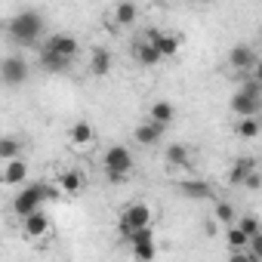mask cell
<instances>
[{
    "label": "cell",
    "instance_id": "cell-1",
    "mask_svg": "<svg viewBox=\"0 0 262 262\" xmlns=\"http://www.w3.org/2000/svg\"><path fill=\"white\" fill-rule=\"evenodd\" d=\"M7 31H10V40H13V43H19V47H34V43L43 37L47 22H43V16H40L37 10H22V13H16V16L10 19Z\"/></svg>",
    "mask_w": 262,
    "mask_h": 262
},
{
    "label": "cell",
    "instance_id": "cell-2",
    "mask_svg": "<svg viewBox=\"0 0 262 262\" xmlns=\"http://www.w3.org/2000/svg\"><path fill=\"white\" fill-rule=\"evenodd\" d=\"M133 167H136V161H133V151L126 145H111L105 151V158H102V170H105L108 182H114V185L126 182L129 173H133Z\"/></svg>",
    "mask_w": 262,
    "mask_h": 262
},
{
    "label": "cell",
    "instance_id": "cell-3",
    "mask_svg": "<svg viewBox=\"0 0 262 262\" xmlns=\"http://www.w3.org/2000/svg\"><path fill=\"white\" fill-rule=\"evenodd\" d=\"M155 222V210L145 204V201H133V204H126L123 213H120V234L126 231H133V228H142V225H151Z\"/></svg>",
    "mask_w": 262,
    "mask_h": 262
},
{
    "label": "cell",
    "instance_id": "cell-4",
    "mask_svg": "<svg viewBox=\"0 0 262 262\" xmlns=\"http://www.w3.org/2000/svg\"><path fill=\"white\" fill-rule=\"evenodd\" d=\"M28 77H31L28 59H22V56L0 59V80H4L7 86H22V83H28Z\"/></svg>",
    "mask_w": 262,
    "mask_h": 262
},
{
    "label": "cell",
    "instance_id": "cell-5",
    "mask_svg": "<svg viewBox=\"0 0 262 262\" xmlns=\"http://www.w3.org/2000/svg\"><path fill=\"white\" fill-rule=\"evenodd\" d=\"M43 204H47V198H43V182H34V185L22 188V191L16 194L13 213H16V216H28L31 210H40Z\"/></svg>",
    "mask_w": 262,
    "mask_h": 262
},
{
    "label": "cell",
    "instance_id": "cell-6",
    "mask_svg": "<svg viewBox=\"0 0 262 262\" xmlns=\"http://www.w3.org/2000/svg\"><path fill=\"white\" fill-rule=\"evenodd\" d=\"M145 37L151 40V47L161 53V59H173L179 50H182V34H173V31H158V28H151V31H145Z\"/></svg>",
    "mask_w": 262,
    "mask_h": 262
},
{
    "label": "cell",
    "instance_id": "cell-7",
    "mask_svg": "<svg viewBox=\"0 0 262 262\" xmlns=\"http://www.w3.org/2000/svg\"><path fill=\"white\" fill-rule=\"evenodd\" d=\"M256 65H259V56L250 43H234L228 50V68H234L237 74H250Z\"/></svg>",
    "mask_w": 262,
    "mask_h": 262
},
{
    "label": "cell",
    "instance_id": "cell-8",
    "mask_svg": "<svg viewBox=\"0 0 262 262\" xmlns=\"http://www.w3.org/2000/svg\"><path fill=\"white\" fill-rule=\"evenodd\" d=\"M43 50H50V53H59V56H65V59H77V53H80V40L74 37V34H50L47 40H43Z\"/></svg>",
    "mask_w": 262,
    "mask_h": 262
},
{
    "label": "cell",
    "instance_id": "cell-9",
    "mask_svg": "<svg viewBox=\"0 0 262 262\" xmlns=\"http://www.w3.org/2000/svg\"><path fill=\"white\" fill-rule=\"evenodd\" d=\"M50 228H53V222H50V216L43 213V207H40V210H31L28 216H22V231H25V237H31V241L47 237Z\"/></svg>",
    "mask_w": 262,
    "mask_h": 262
},
{
    "label": "cell",
    "instance_id": "cell-10",
    "mask_svg": "<svg viewBox=\"0 0 262 262\" xmlns=\"http://www.w3.org/2000/svg\"><path fill=\"white\" fill-rule=\"evenodd\" d=\"M164 136H167V126L158 123V120H145V123H139V126L133 129V142L142 145V148H155Z\"/></svg>",
    "mask_w": 262,
    "mask_h": 262
},
{
    "label": "cell",
    "instance_id": "cell-11",
    "mask_svg": "<svg viewBox=\"0 0 262 262\" xmlns=\"http://www.w3.org/2000/svg\"><path fill=\"white\" fill-rule=\"evenodd\" d=\"M0 182L4 185H25L28 182V164L25 158H13V161H4L0 164Z\"/></svg>",
    "mask_w": 262,
    "mask_h": 262
},
{
    "label": "cell",
    "instance_id": "cell-12",
    "mask_svg": "<svg viewBox=\"0 0 262 262\" xmlns=\"http://www.w3.org/2000/svg\"><path fill=\"white\" fill-rule=\"evenodd\" d=\"M191 158H194V151L188 145H182V142H170L164 148V164L170 170H188L191 167Z\"/></svg>",
    "mask_w": 262,
    "mask_h": 262
},
{
    "label": "cell",
    "instance_id": "cell-13",
    "mask_svg": "<svg viewBox=\"0 0 262 262\" xmlns=\"http://www.w3.org/2000/svg\"><path fill=\"white\" fill-rule=\"evenodd\" d=\"M68 142H71V148H77V151L93 148V142H96V129H93V123H90V120L71 123V129H68Z\"/></svg>",
    "mask_w": 262,
    "mask_h": 262
},
{
    "label": "cell",
    "instance_id": "cell-14",
    "mask_svg": "<svg viewBox=\"0 0 262 262\" xmlns=\"http://www.w3.org/2000/svg\"><path fill=\"white\" fill-rule=\"evenodd\" d=\"M133 59H136V65H142V68H155V65L164 62L161 53L151 47L148 37H136V40H133Z\"/></svg>",
    "mask_w": 262,
    "mask_h": 262
},
{
    "label": "cell",
    "instance_id": "cell-15",
    "mask_svg": "<svg viewBox=\"0 0 262 262\" xmlns=\"http://www.w3.org/2000/svg\"><path fill=\"white\" fill-rule=\"evenodd\" d=\"M111 19L117 28H129V25H136L139 19V7L133 4V0H117L114 10H111Z\"/></svg>",
    "mask_w": 262,
    "mask_h": 262
},
{
    "label": "cell",
    "instance_id": "cell-16",
    "mask_svg": "<svg viewBox=\"0 0 262 262\" xmlns=\"http://www.w3.org/2000/svg\"><path fill=\"white\" fill-rule=\"evenodd\" d=\"M228 108L237 114V117H250V114H259L262 111V99H256V96H247V93H234L231 96V102H228Z\"/></svg>",
    "mask_w": 262,
    "mask_h": 262
},
{
    "label": "cell",
    "instance_id": "cell-17",
    "mask_svg": "<svg viewBox=\"0 0 262 262\" xmlns=\"http://www.w3.org/2000/svg\"><path fill=\"white\" fill-rule=\"evenodd\" d=\"M179 194L188 198V201H210L213 198V188L204 179H182L179 182Z\"/></svg>",
    "mask_w": 262,
    "mask_h": 262
},
{
    "label": "cell",
    "instance_id": "cell-18",
    "mask_svg": "<svg viewBox=\"0 0 262 262\" xmlns=\"http://www.w3.org/2000/svg\"><path fill=\"white\" fill-rule=\"evenodd\" d=\"M37 65H40V71H47V74H65V71L71 68V59H65V56L50 53V50L40 47V59H37Z\"/></svg>",
    "mask_w": 262,
    "mask_h": 262
},
{
    "label": "cell",
    "instance_id": "cell-19",
    "mask_svg": "<svg viewBox=\"0 0 262 262\" xmlns=\"http://www.w3.org/2000/svg\"><path fill=\"white\" fill-rule=\"evenodd\" d=\"M111 65H114V59H111V53H108L105 47H96V50L90 53V74H93V77L111 74Z\"/></svg>",
    "mask_w": 262,
    "mask_h": 262
},
{
    "label": "cell",
    "instance_id": "cell-20",
    "mask_svg": "<svg viewBox=\"0 0 262 262\" xmlns=\"http://www.w3.org/2000/svg\"><path fill=\"white\" fill-rule=\"evenodd\" d=\"M59 188H62V198H77L80 191H83V173H77V170H65L62 176H59V182H56Z\"/></svg>",
    "mask_w": 262,
    "mask_h": 262
},
{
    "label": "cell",
    "instance_id": "cell-21",
    "mask_svg": "<svg viewBox=\"0 0 262 262\" xmlns=\"http://www.w3.org/2000/svg\"><path fill=\"white\" fill-rule=\"evenodd\" d=\"M148 120H158V123L170 126V123L176 120V105H173V102H167V99H158V102L148 108Z\"/></svg>",
    "mask_w": 262,
    "mask_h": 262
},
{
    "label": "cell",
    "instance_id": "cell-22",
    "mask_svg": "<svg viewBox=\"0 0 262 262\" xmlns=\"http://www.w3.org/2000/svg\"><path fill=\"white\" fill-rule=\"evenodd\" d=\"M250 170H256V158H237V161L231 164V170H228V185L241 188V182H244V176H247Z\"/></svg>",
    "mask_w": 262,
    "mask_h": 262
},
{
    "label": "cell",
    "instance_id": "cell-23",
    "mask_svg": "<svg viewBox=\"0 0 262 262\" xmlns=\"http://www.w3.org/2000/svg\"><path fill=\"white\" fill-rule=\"evenodd\" d=\"M22 151H25V142L19 136H0V164L13 161V158H22Z\"/></svg>",
    "mask_w": 262,
    "mask_h": 262
},
{
    "label": "cell",
    "instance_id": "cell-24",
    "mask_svg": "<svg viewBox=\"0 0 262 262\" xmlns=\"http://www.w3.org/2000/svg\"><path fill=\"white\" fill-rule=\"evenodd\" d=\"M234 136H237V139H256V136H259V120H256V114L237 117V123H234Z\"/></svg>",
    "mask_w": 262,
    "mask_h": 262
},
{
    "label": "cell",
    "instance_id": "cell-25",
    "mask_svg": "<svg viewBox=\"0 0 262 262\" xmlns=\"http://www.w3.org/2000/svg\"><path fill=\"white\" fill-rule=\"evenodd\" d=\"M213 219H216V222H225V225H231V222L237 219V210H234V204H228V201H216V204H213Z\"/></svg>",
    "mask_w": 262,
    "mask_h": 262
},
{
    "label": "cell",
    "instance_id": "cell-26",
    "mask_svg": "<svg viewBox=\"0 0 262 262\" xmlns=\"http://www.w3.org/2000/svg\"><path fill=\"white\" fill-rule=\"evenodd\" d=\"M225 244H228L231 250H244V247H247V234L231 222V225H228V231H225Z\"/></svg>",
    "mask_w": 262,
    "mask_h": 262
},
{
    "label": "cell",
    "instance_id": "cell-27",
    "mask_svg": "<svg viewBox=\"0 0 262 262\" xmlns=\"http://www.w3.org/2000/svg\"><path fill=\"white\" fill-rule=\"evenodd\" d=\"M129 247H133V256H136V259H142V262H148V259H155V256H158V247H155V241L129 244Z\"/></svg>",
    "mask_w": 262,
    "mask_h": 262
},
{
    "label": "cell",
    "instance_id": "cell-28",
    "mask_svg": "<svg viewBox=\"0 0 262 262\" xmlns=\"http://www.w3.org/2000/svg\"><path fill=\"white\" fill-rule=\"evenodd\" d=\"M234 225H237L247 237H250V234H256V231H262V225H259V219H256L253 213H250V216H237V219H234Z\"/></svg>",
    "mask_w": 262,
    "mask_h": 262
},
{
    "label": "cell",
    "instance_id": "cell-29",
    "mask_svg": "<svg viewBox=\"0 0 262 262\" xmlns=\"http://www.w3.org/2000/svg\"><path fill=\"white\" fill-rule=\"evenodd\" d=\"M241 93H247V96H256V99H262V80L259 77H247L241 86H237Z\"/></svg>",
    "mask_w": 262,
    "mask_h": 262
},
{
    "label": "cell",
    "instance_id": "cell-30",
    "mask_svg": "<svg viewBox=\"0 0 262 262\" xmlns=\"http://www.w3.org/2000/svg\"><path fill=\"white\" fill-rule=\"evenodd\" d=\"M259 185H262L259 170H250V173L244 176V182H241V188H247V191H259Z\"/></svg>",
    "mask_w": 262,
    "mask_h": 262
},
{
    "label": "cell",
    "instance_id": "cell-31",
    "mask_svg": "<svg viewBox=\"0 0 262 262\" xmlns=\"http://www.w3.org/2000/svg\"><path fill=\"white\" fill-rule=\"evenodd\" d=\"M43 198H47V204H53V201H59V198H62V188H59V185L43 182Z\"/></svg>",
    "mask_w": 262,
    "mask_h": 262
},
{
    "label": "cell",
    "instance_id": "cell-32",
    "mask_svg": "<svg viewBox=\"0 0 262 262\" xmlns=\"http://www.w3.org/2000/svg\"><path fill=\"white\" fill-rule=\"evenodd\" d=\"M188 4H198V7H207V4H213V0H188Z\"/></svg>",
    "mask_w": 262,
    "mask_h": 262
}]
</instances>
